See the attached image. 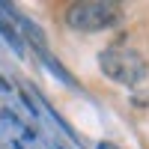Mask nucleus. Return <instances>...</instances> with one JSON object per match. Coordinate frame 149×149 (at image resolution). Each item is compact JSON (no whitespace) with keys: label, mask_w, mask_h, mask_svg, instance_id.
<instances>
[{"label":"nucleus","mask_w":149,"mask_h":149,"mask_svg":"<svg viewBox=\"0 0 149 149\" xmlns=\"http://www.w3.org/2000/svg\"><path fill=\"white\" fill-rule=\"evenodd\" d=\"M122 21V6L110 0H81L66 9V24L78 33H98Z\"/></svg>","instance_id":"2"},{"label":"nucleus","mask_w":149,"mask_h":149,"mask_svg":"<svg viewBox=\"0 0 149 149\" xmlns=\"http://www.w3.org/2000/svg\"><path fill=\"white\" fill-rule=\"evenodd\" d=\"M98 69L122 86H137L146 78V60L128 45H110L98 54Z\"/></svg>","instance_id":"1"},{"label":"nucleus","mask_w":149,"mask_h":149,"mask_svg":"<svg viewBox=\"0 0 149 149\" xmlns=\"http://www.w3.org/2000/svg\"><path fill=\"white\" fill-rule=\"evenodd\" d=\"M98 149H113V146H107V143H102V146H98Z\"/></svg>","instance_id":"3"}]
</instances>
